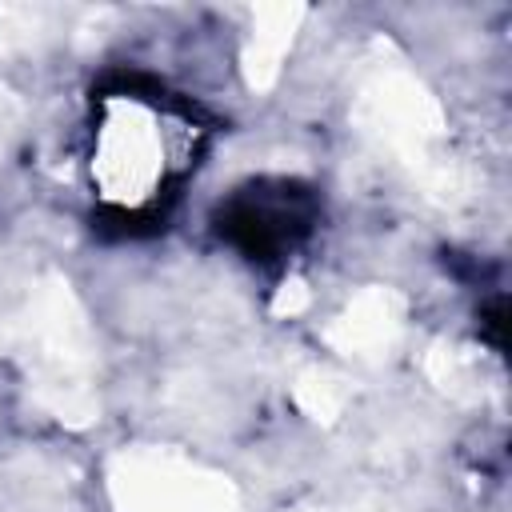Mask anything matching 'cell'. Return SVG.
Listing matches in <instances>:
<instances>
[{
  "label": "cell",
  "instance_id": "1",
  "mask_svg": "<svg viewBox=\"0 0 512 512\" xmlns=\"http://www.w3.org/2000/svg\"><path fill=\"white\" fill-rule=\"evenodd\" d=\"M208 124L152 80H116L92 100L88 184L100 212L120 224L156 220L196 176Z\"/></svg>",
  "mask_w": 512,
  "mask_h": 512
}]
</instances>
